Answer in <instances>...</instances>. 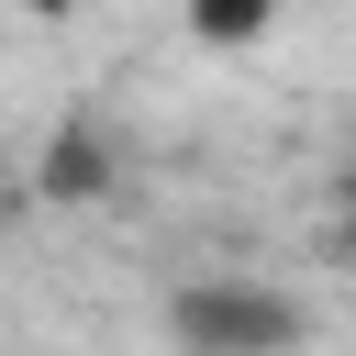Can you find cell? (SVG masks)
<instances>
[{
	"label": "cell",
	"instance_id": "cell-2",
	"mask_svg": "<svg viewBox=\"0 0 356 356\" xmlns=\"http://www.w3.org/2000/svg\"><path fill=\"white\" fill-rule=\"evenodd\" d=\"M178 22L234 56V44H267V33H278V0H178Z\"/></svg>",
	"mask_w": 356,
	"mask_h": 356
},
{
	"label": "cell",
	"instance_id": "cell-3",
	"mask_svg": "<svg viewBox=\"0 0 356 356\" xmlns=\"http://www.w3.org/2000/svg\"><path fill=\"white\" fill-rule=\"evenodd\" d=\"M100 167H111V156H100V134H67V145H56V167H44V189H56V200H78V189H100Z\"/></svg>",
	"mask_w": 356,
	"mask_h": 356
},
{
	"label": "cell",
	"instance_id": "cell-1",
	"mask_svg": "<svg viewBox=\"0 0 356 356\" xmlns=\"http://www.w3.org/2000/svg\"><path fill=\"white\" fill-rule=\"evenodd\" d=\"M167 334H178V356H300L312 312L267 278H189V289H167Z\"/></svg>",
	"mask_w": 356,
	"mask_h": 356
},
{
	"label": "cell",
	"instance_id": "cell-4",
	"mask_svg": "<svg viewBox=\"0 0 356 356\" xmlns=\"http://www.w3.org/2000/svg\"><path fill=\"white\" fill-rule=\"evenodd\" d=\"M0 11H22V22H67V11H89V0H0Z\"/></svg>",
	"mask_w": 356,
	"mask_h": 356
},
{
	"label": "cell",
	"instance_id": "cell-5",
	"mask_svg": "<svg viewBox=\"0 0 356 356\" xmlns=\"http://www.w3.org/2000/svg\"><path fill=\"white\" fill-rule=\"evenodd\" d=\"M345 245H356V178H345Z\"/></svg>",
	"mask_w": 356,
	"mask_h": 356
}]
</instances>
